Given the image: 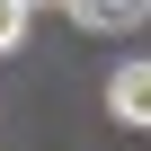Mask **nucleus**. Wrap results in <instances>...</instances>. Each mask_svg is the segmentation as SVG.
<instances>
[{
  "label": "nucleus",
  "mask_w": 151,
  "mask_h": 151,
  "mask_svg": "<svg viewBox=\"0 0 151 151\" xmlns=\"http://www.w3.org/2000/svg\"><path fill=\"white\" fill-rule=\"evenodd\" d=\"M27 18H36L27 0H0V53H18V36H27Z\"/></svg>",
  "instance_id": "3"
},
{
  "label": "nucleus",
  "mask_w": 151,
  "mask_h": 151,
  "mask_svg": "<svg viewBox=\"0 0 151 151\" xmlns=\"http://www.w3.org/2000/svg\"><path fill=\"white\" fill-rule=\"evenodd\" d=\"M107 116L133 124V133H151V62H124L116 80H107Z\"/></svg>",
  "instance_id": "1"
},
{
  "label": "nucleus",
  "mask_w": 151,
  "mask_h": 151,
  "mask_svg": "<svg viewBox=\"0 0 151 151\" xmlns=\"http://www.w3.org/2000/svg\"><path fill=\"white\" fill-rule=\"evenodd\" d=\"M27 9H45V0H27Z\"/></svg>",
  "instance_id": "4"
},
{
  "label": "nucleus",
  "mask_w": 151,
  "mask_h": 151,
  "mask_svg": "<svg viewBox=\"0 0 151 151\" xmlns=\"http://www.w3.org/2000/svg\"><path fill=\"white\" fill-rule=\"evenodd\" d=\"M80 27H98V36H124V27H142L151 18V0H62Z\"/></svg>",
  "instance_id": "2"
}]
</instances>
